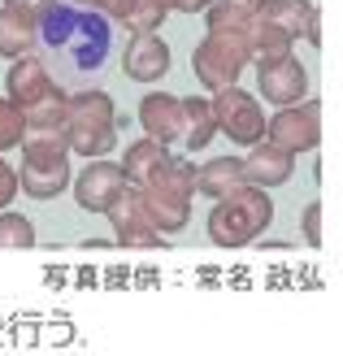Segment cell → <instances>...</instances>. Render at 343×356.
<instances>
[{
  "label": "cell",
  "instance_id": "e0dca14e",
  "mask_svg": "<svg viewBox=\"0 0 343 356\" xmlns=\"http://www.w3.org/2000/svg\"><path fill=\"white\" fill-rule=\"evenodd\" d=\"M261 87H265V96H274V100H296L300 87H304V74L292 61H274L269 70H261Z\"/></svg>",
  "mask_w": 343,
  "mask_h": 356
},
{
  "label": "cell",
  "instance_id": "5bb4252c",
  "mask_svg": "<svg viewBox=\"0 0 343 356\" xmlns=\"http://www.w3.org/2000/svg\"><path fill=\"white\" fill-rule=\"evenodd\" d=\"M65 109H70V92H52V96H44L40 104H31V109L22 113L26 118V131H61L65 127Z\"/></svg>",
  "mask_w": 343,
  "mask_h": 356
},
{
  "label": "cell",
  "instance_id": "6da1fadb",
  "mask_svg": "<svg viewBox=\"0 0 343 356\" xmlns=\"http://www.w3.org/2000/svg\"><path fill=\"white\" fill-rule=\"evenodd\" d=\"M35 57L65 92H87L104 79L118 57V26L100 9H83L70 0L52 5L35 17Z\"/></svg>",
  "mask_w": 343,
  "mask_h": 356
},
{
  "label": "cell",
  "instance_id": "d6986e66",
  "mask_svg": "<svg viewBox=\"0 0 343 356\" xmlns=\"http://www.w3.org/2000/svg\"><path fill=\"white\" fill-rule=\"evenodd\" d=\"M35 243V226L22 213H0V248H31Z\"/></svg>",
  "mask_w": 343,
  "mask_h": 356
},
{
  "label": "cell",
  "instance_id": "83f0119b",
  "mask_svg": "<svg viewBox=\"0 0 343 356\" xmlns=\"http://www.w3.org/2000/svg\"><path fill=\"white\" fill-rule=\"evenodd\" d=\"M70 5H83V9H100V0H70Z\"/></svg>",
  "mask_w": 343,
  "mask_h": 356
},
{
  "label": "cell",
  "instance_id": "7c38bea8",
  "mask_svg": "<svg viewBox=\"0 0 343 356\" xmlns=\"http://www.w3.org/2000/svg\"><path fill=\"white\" fill-rule=\"evenodd\" d=\"M218 122L234 139H257L261 135V118H257V109H252V100L239 96V92H226L218 100Z\"/></svg>",
  "mask_w": 343,
  "mask_h": 356
},
{
  "label": "cell",
  "instance_id": "5b68a950",
  "mask_svg": "<svg viewBox=\"0 0 343 356\" xmlns=\"http://www.w3.org/2000/svg\"><path fill=\"white\" fill-rule=\"evenodd\" d=\"M17 183L31 200H57L65 187H74V174H70V161H22Z\"/></svg>",
  "mask_w": 343,
  "mask_h": 356
},
{
  "label": "cell",
  "instance_id": "f1b7e54d",
  "mask_svg": "<svg viewBox=\"0 0 343 356\" xmlns=\"http://www.w3.org/2000/svg\"><path fill=\"white\" fill-rule=\"evenodd\" d=\"M0 5H5V0H0Z\"/></svg>",
  "mask_w": 343,
  "mask_h": 356
},
{
  "label": "cell",
  "instance_id": "9c48e42d",
  "mask_svg": "<svg viewBox=\"0 0 343 356\" xmlns=\"http://www.w3.org/2000/svg\"><path fill=\"white\" fill-rule=\"evenodd\" d=\"M239 61H244V44L239 40H226V35H218V40H209L205 48H200V57H196V70L205 74V83H226L234 70H239Z\"/></svg>",
  "mask_w": 343,
  "mask_h": 356
},
{
  "label": "cell",
  "instance_id": "cb8c5ba5",
  "mask_svg": "<svg viewBox=\"0 0 343 356\" xmlns=\"http://www.w3.org/2000/svg\"><path fill=\"white\" fill-rule=\"evenodd\" d=\"M118 243H131V248H152V243H157V226H152V222L126 226V230H118Z\"/></svg>",
  "mask_w": 343,
  "mask_h": 356
},
{
  "label": "cell",
  "instance_id": "52a82bcc",
  "mask_svg": "<svg viewBox=\"0 0 343 356\" xmlns=\"http://www.w3.org/2000/svg\"><path fill=\"white\" fill-rule=\"evenodd\" d=\"M139 122L148 127V135L157 139V144H170V139L183 135L187 118H183V104L170 100V96H148L139 104Z\"/></svg>",
  "mask_w": 343,
  "mask_h": 356
},
{
  "label": "cell",
  "instance_id": "30bf717a",
  "mask_svg": "<svg viewBox=\"0 0 343 356\" xmlns=\"http://www.w3.org/2000/svg\"><path fill=\"white\" fill-rule=\"evenodd\" d=\"M65 127H118L113 100L87 87V92H70V109H65Z\"/></svg>",
  "mask_w": 343,
  "mask_h": 356
},
{
  "label": "cell",
  "instance_id": "8992f818",
  "mask_svg": "<svg viewBox=\"0 0 343 356\" xmlns=\"http://www.w3.org/2000/svg\"><path fill=\"white\" fill-rule=\"evenodd\" d=\"M35 52V13L0 5V57L22 61Z\"/></svg>",
  "mask_w": 343,
  "mask_h": 356
},
{
  "label": "cell",
  "instance_id": "8fae6325",
  "mask_svg": "<svg viewBox=\"0 0 343 356\" xmlns=\"http://www.w3.org/2000/svg\"><path fill=\"white\" fill-rule=\"evenodd\" d=\"M166 165H170L166 144H157V139H143V144H131V148H126V165H122V174H126V183H135V187L143 191Z\"/></svg>",
  "mask_w": 343,
  "mask_h": 356
},
{
  "label": "cell",
  "instance_id": "44dd1931",
  "mask_svg": "<svg viewBox=\"0 0 343 356\" xmlns=\"http://www.w3.org/2000/svg\"><path fill=\"white\" fill-rule=\"evenodd\" d=\"M248 174L261 178V183H282V178L292 174V161H282V152H257L248 161Z\"/></svg>",
  "mask_w": 343,
  "mask_h": 356
},
{
  "label": "cell",
  "instance_id": "4316f807",
  "mask_svg": "<svg viewBox=\"0 0 343 356\" xmlns=\"http://www.w3.org/2000/svg\"><path fill=\"white\" fill-rule=\"evenodd\" d=\"M166 9H196V5H205V0H161Z\"/></svg>",
  "mask_w": 343,
  "mask_h": 356
},
{
  "label": "cell",
  "instance_id": "ac0fdd59",
  "mask_svg": "<svg viewBox=\"0 0 343 356\" xmlns=\"http://www.w3.org/2000/svg\"><path fill=\"white\" fill-rule=\"evenodd\" d=\"M22 144H26V118L9 96H0V152L22 148Z\"/></svg>",
  "mask_w": 343,
  "mask_h": 356
},
{
  "label": "cell",
  "instance_id": "d4e9b609",
  "mask_svg": "<svg viewBox=\"0 0 343 356\" xmlns=\"http://www.w3.org/2000/svg\"><path fill=\"white\" fill-rule=\"evenodd\" d=\"M17 191H22V183H17V170L5 161V156H0V213L13 204V195H17Z\"/></svg>",
  "mask_w": 343,
  "mask_h": 356
},
{
  "label": "cell",
  "instance_id": "7a4b0ae2",
  "mask_svg": "<svg viewBox=\"0 0 343 356\" xmlns=\"http://www.w3.org/2000/svg\"><path fill=\"white\" fill-rule=\"evenodd\" d=\"M269 222V200L261 191H230V200L213 209L209 230L218 243H244Z\"/></svg>",
  "mask_w": 343,
  "mask_h": 356
},
{
  "label": "cell",
  "instance_id": "9a60e30c",
  "mask_svg": "<svg viewBox=\"0 0 343 356\" xmlns=\"http://www.w3.org/2000/svg\"><path fill=\"white\" fill-rule=\"evenodd\" d=\"M65 135H70V152L74 156H104L113 148V139H118V131L113 127H65Z\"/></svg>",
  "mask_w": 343,
  "mask_h": 356
},
{
  "label": "cell",
  "instance_id": "484cf974",
  "mask_svg": "<svg viewBox=\"0 0 343 356\" xmlns=\"http://www.w3.org/2000/svg\"><path fill=\"white\" fill-rule=\"evenodd\" d=\"M131 9H135V0H100V13L109 17V22H126Z\"/></svg>",
  "mask_w": 343,
  "mask_h": 356
},
{
  "label": "cell",
  "instance_id": "ba28073f",
  "mask_svg": "<svg viewBox=\"0 0 343 356\" xmlns=\"http://www.w3.org/2000/svg\"><path fill=\"white\" fill-rule=\"evenodd\" d=\"M166 65H170V52L157 35H135V40L126 44V74L131 79L152 83V79L166 74Z\"/></svg>",
  "mask_w": 343,
  "mask_h": 356
},
{
  "label": "cell",
  "instance_id": "3957f363",
  "mask_svg": "<svg viewBox=\"0 0 343 356\" xmlns=\"http://www.w3.org/2000/svg\"><path fill=\"white\" fill-rule=\"evenodd\" d=\"M126 187H131V183H126L122 165H113V161H92V165L74 178V200L87 213H109L113 200H118Z\"/></svg>",
  "mask_w": 343,
  "mask_h": 356
},
{
  "label": "cell",
  "instance_id": "ffe728a7",
  "mask_svg": "<svg viewBox=\"0 0 343 356\" xmlns=\"http://www.w3.org/2000/svg\"><path fill=\"white\" fill-rule=\"evenodd\" d=\"M166 17V5L161 0H135V9L126 13V31H135V35H152L157 31V22Z\"/></svg>",
  "mask_w": 343,
  "mask_h": 356
},
{
  "label": "cell",
  "instance_id": "2e32d148",
  "mask_svg": "<svg viewBox=\"0 0 343 356\" xmlns=\"http://www.w3.org/2000/svg\"><path fill=\"white\" fill-rule=\"evenodd\" d=\"M274 139L282 148H309L313 139H317V127H313V109H304V113H282L274 122Z\"/></svg>",
  "mask_w": 343,
  "mask_h": 356
},
{
  "label": "cell",
  "instance_id": "4fadbf2b",
  "mask_svg": "<svg viewBox=\"0 0 343 356\" xmlns=\"http://www.w3.org/2000/svg\"><path fill=\"white\" fill-rule=\"evenodd\" d=\"M70 135L61 131H26V144H22V161H70Z\"/></svg>",
  "mask_w": 343,
  "mask_h": 356
},
{
  "label": "cell",
  "instance_id": "603a6c76",
  "mask_svg": "<svg viewBox=\"0 0 343 356\" xmlns=\"http://www.w3.org/2000/svg\"><path fill=\"white\" fill-rule=\"evenodd\" d=\"M226 183H230V187L239 183V165L218 161L213 170H205V191H213V195H226Z\"/></svg>",
  "mask_w": 343,
  "mask_h": 356
},
{
  "label": "cell",
  "instance_id": "277c9868",
  "mask_svg": "<svg viewBox=\"0 0 343 356\" xmlns=\"http://www.w3.org/2000/svg\"><path fill=\"white\" fill-rule=\"evenodd\" d=\"M5 92H9V100L17 104V109H31V104H40L44 96H52L57 92V83H52V74H48V65L35 57H22V61H13L9 65V74H5Z\"/></svg>",
  "mask_w": 343,
  "mask_h": 356
},
{
  "label": "cell",
  "instance_id": "7402d4cb",
  "mask_svg": "<svg viewBox=\"0 0 343 356\" xmlns=\"http://www.w3.org/2000/svg\"><path fill=\"white\" fill-rule=\"evenodd\" d=\"M183 118L191 122L187 144H191V148H200L205 139H209V109H205V104H196V100H187V104H183Z\"/></svg>",
  "mask_w": 343,
  "mask_h": 356
}]
</instances>
